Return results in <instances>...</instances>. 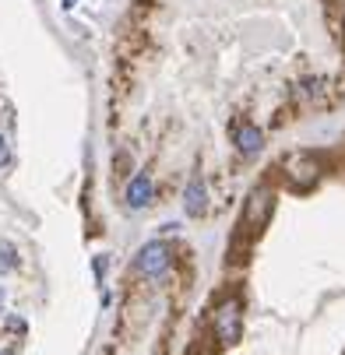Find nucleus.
Returning <instances> with one entry per match:
<instances>
[{
  "instance_id": "obj_1",
  "label": "nucleus",
  "mask_w": 345,
  "mask_h": 355,
  "mask_svg": "<svg viewBox=\"0 0 345 355\" xmlns=\"http://www.w3.org/2000/svg\"><path fill=\"white\" fill-rule=\"evenodd\" d=\"M271 211H275V193H271V190H264V187H261V190H254L251 197H246V205H243V218H239L243 232L258 236V232L268 225Z\"/></svg>"
},
{
  "instance_id": "obj_2",
  "label": "nucleus",
  "mask_w": 345,
  "mask_h": 355,
  "mask_svg": "<svg viewBox=\"0 0 345 355\" xmlns=\"http://www.w3.org/2000/svg\"><path fill=\"white\" fill-rule=\"evenodd\" d=\"M243 334V306H239V299L229 295L219 302V310H215V338L222 345H236Z\"/></svg>"
},
{
  "instance_id": "obj_3",
  "label": "nucleus",
  "mask_w": 345,
  "mask_h": 355,
  "mask_svg": "<svg viewBox=\"0 0 345 355\" xmlns=\"http://www.w3.org/2000/svg\"><path fill=\"white\" fill-rule=\"evenodd\" d=\"M169 261H173V253H169L166 243H144L137 250V261L134 264H137V271L144 278H162L169 271Z\"/></svg>"
},
{
  "instance_id": "obj_4",
  "label": "nucleus",
  "mask_w": 345,
  "mask_h": 355,
  "mask_svg": "<svg viewBox=\"0 0 345 355\" xmlns=\"http://www.w3.org/2000/svg\"><path fill=\"white\" fill-rule=\"evenodd\" d=\"M285 173H289V180H292L296 187H307V183L317 180L321 169H317V159H314V155H289Z\"/></svg>"
},
{
  "instance_id": "obj_5",
  "label": "nucleus",
  "mask_w": 345,
  "mask_h": 355,
  "mask_svg": "<svg viewBox=\"0 0 345 355\" xmlns=\"http://www.w3.org/2000/svg\"><path fill=\"white\" fill-rule=\"evenodd\" d=\"M183 208H187V215H201L208 208V187H205V180L197 173L190 176V183L183 190Z\"/></svg>"
},
{
  "instance_id": "obj_6",
  "label": "nucleus",
  "mask_w": 345,
  "mask_h": 355,
  "mask_svg": "<svg viewBox=\"0 0 345 355\" xmlns=\"http://www.w3.org/2000/svg\"><path fill=\"white\" fill-rule=\"evenodd\" d=\"M152 205V180H148L144 173H137L131 183H127V208H148Z\"/></svg>"
},
{
  "instance_id": "obj_7",
  "label": "nucleus",
  "mask_w": 345,
  "mask_h": 355,
  "mask_svg": "<svg viewBox=\"0 0 345 355\" xmlns=\"http://www.w3.org/2000/svg\"><path fill=\"white\" fill-rule=\"evenodd\" d=\"M233 141H236V151H239V155H258V151H261V130L254 127V123H239L236 127V134H233Z\"/></svg>"
},
{
  "instance_id": "obj_8",
  "label": "nucleus",
  "mask_w": 345,
  "mask_h": 355,
  "mask_svg": "<svg viewBox=\"0 0 345 355\" xmlns=\"http://www.w3.org/2000/svg\"><path fill=\"white\" fill-rule=\"evenodd\" d=\"M18 257H15V246L11 243H0V271H15Z\"/></svg>"
},
{
  "instance_id": "obj_9",
  "label": "nucleus",
  "mask_w": 345,
  "mask_h": 355,
  "mask_svg": "<svg viewBox=\"0 0 345 355\" xmlns=\"http://www.w3.org/2000/svg\"><path fill=\"white\" fill-rule=\"evenodd\" d=\"M11 166V144H8V137L0 134V169H8Z\"/></svg>"
},
{
  "instance_id": "obj_10",
  "label": "nucleus",
  "mask_w": 345,
  "mask_h": 355,
  "mask_svg": "<svg viewBox=\"0 0 345 355\" xmlns=\"http://www.w3.org/2000/svg\"><path fill=\"white\" fill-rule=\"evenodd\" d=\"M78 4V0H64V8H74Z\"/></svg>"
},
{
  "instance_id": "obj_11",
  "label": "nucleus",
  "mask_w": 345,
  "mask_h": 355,
  "mask_svg": "<svg viewBox=\"0 0 345 355\" xmlns=\"http://www.w3.org/2000/svg\"><path fill=\"white\" fill-rule=\"evenodd\" d=\"M0 299H4V292H0Z\"/></svg>"
}]
</instances>
